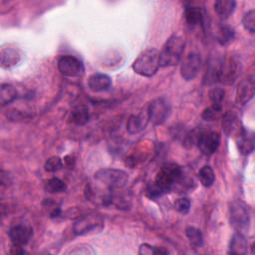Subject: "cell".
I'll list each match as a JSON object with an SVG mask.
<instances>
[{"instance_id":"obj_34","label":"cell","mask_w":255,"mask_h":255,"mask_svg":"<svg viewBox=\"0 0 255 255\" xmlns=\"http://www.w3.org/2000/svg\"><path fill=\"white\" fill-rule=\"evenodd\" d=\"M71 254H94L95 251L92 249L91 246L86 245V247H75L69 251Z\"/></svg>"},{"instance_id":"obj_17","label":"cell","mask_w":255,"mask_h":255,"mask_svg":"<svg viewBox=\"0 0 255 255\" xmlns=\"http://www.w3.org/2000/svg\"><path fill=\"white\" fill-rule=\"evenodd\" d=\"M148 116L147 112L139 113L137 115H132L128 118L127 122V130L131 133H138L143 130L148 123Z\"/></svg>"},{"instance_id":"obj_10","label":"cell","mask_w":255,"mask_h":255,"mask_svg":"<svg viewBox=\"0 0 255 255\" xmlns=\"http://www.w3.org/2000/svg\"><path fill=\"white\" fill-rule=\"evenodd\" d=\"M57 66L61 74L66 77H80L85 72L83 62L72 55H64L60 57Z\"/></svg>"},{"instance_id":"obj_13","label":"cell","mask_w":255,"mask_h":255,"mask_svg":"<svg viewBox=\"0 0 255 255\" xmlns=\"http://www.w3.org/2000/svg\"><path fill=\"white\" fill-rule=\"evenodd\" d=\"M254 77L249 76L247 79L242 80L236 91V102L238 105L247 104L254 96Z\"/></svg>"},{"instance_id":"obj_19","label":"cell","mask_w":255,"mask_h":255,"mask_svg":"<svg viewBox=\"0 0 255 255\" xmlns=\"http://www.w3.org/2000/svg\"><path fill=\"white\" fill-rule=\"evenodd\" d=\"M222 127L225 133L228 135L238 134V132L243 128H240V121L238 117L232 112H228L224 115L223 121H222Z\"/></svg>"},{"instance_id":"obj_16","label":"cell","mask_w":255,"mask_h":255,"mask_svg":"<svg viewBox=\"0 0 255 255\" xmlns=\"http://www.w3.org/2000/svg\"><path fill=\"white\" fill-rule=\"evenodd\" d=\"M236 143L239 151L247 155L254 149V133L248 129L242 128L236 137Z\"/></svg>"},{"instance_id":"obj_31","label":"cell","mask_w":255,"mask_h":255,"mask_svg":"<svg viewBox=\"0 0 255 255\" xmlns=\"http://www.w3.org/2000/svg\"><path fill=\"white\" fill-rule=\"evenodd\" d=\"M63 166V161L59 156H51L45 162V170L49 172H55L61 169Z\"/></svg>"},{"instance_id":"obj_30","label":"cell","mask_w":255,"mask_h":255,"mask_svg":"<svg viewBox=\"0 0 255 255\" xmlns=\"http://www.w3.org/2000/svg\"><path fill=\"white\" fill-rule=\"evenodd\" d=\"M138 253L141 255H151V254H167L168 251L165 250L163 247H156L151 246L149 244L143 243L139 246Z\"/></svg>"},{"instance_id":"obj_3","label":"cell","mask_w":255,"mask_h":255,"mask_svg":"<svg viewBox=\"0 0 255 255\" xmlns=\"http://www.w3.org/2000/svg\"><path fill=\"white\" fill-rule=\"evenodd\" d=\"M159 52L154 48L142 51L132 63V70L139 76L151 77L159 68Z\"/></svg>"},{"instance_id":"obj_27","label":"cell","mask_w":255,"mask_h":255,"mask_svg":"<svg viewBox=\"0 0 255 255\" xmlns=\"http://www.w3.org/2000/svg\"><path fill=\"white\" fill-rule=\"evenodd\" d=\"M44 187H45V190L49 193H60V192H64L67 189L66 183L58 177H52L48 179Z\"/></svg>"},{"instance_id":"obj_25","label":"cell","mask_w":255,"mask_h":255,"mask_svg":"<svg viewBox=\"0 0 255 255\" xmlns=\"http://www.w3.org/2000/svg\"><path fill=\"white\" fill-rule=\"evenodd\" d=\"M185 235L190 243V245H192L195 248L201 247L203 244V235L201 233V231L194 227V226H188L185 229Z\"/></svg>"},{"instance_id":"obj_1","label":"cell","mask_w":255,"mask_h":255,"mask_svg":"<svg viewBox=\"0 0 255 255\" xmlns=\"http://www.w3.org/2000/svg\"><path fill=\"white\" fill-rule=\"evenodd\" d=\"M182 169L177 163H164L155 175L154 181L147 187L146 195L149 198H157L168 192L180 180Z\"/></svg>"},{"instance_id":"obj_12","label":"cell","mask_w":255,"mask_h":255,"mask_svg":"<svg viewBox=\"0 0 255 255\" xmlns=\"http://www.w3.org/2000/svg\"><path fill=\"white\" fill-rule=\"evenodd\" d=\"M201 59L197 53H189L182 61L180 65V75L185 81L193 80L200 69Z\"/></svg>"},{"instance_id":"obj_26","label":"cell","mask_w":255,"mask_h":255,"mask_svg":"<svg viewBox=\"0 0 255 255\" xmlns=\"http://www.w3.org/2000/svg\"><path fill=\"white\" fill-rule=\"evenodd\" d=\"M198 178L204 187H209L215 180V174L210 165H203L198 171Z\"/></svg>"},{"instance_id":"obj_20","label":"cell","mask_w":255,"mask_h":255,"mask_svg":"<svg viewBox=\"0 0 255 255\" xmlns=\"http://www.w3.org/2000/svg\"><path fill=\"white\" fill-rule=\"evenodd\" d=\"M213 7L217 16L220 19L225 20L230 17L234 12L236 2L234 0H217L214 2Z\"/></svg>"},{"instance_id":"obj_2","label":"cell","mask_w":255,"mask_h":255,"mask_svg":"<svg viewBox=\"0 0 255 255\" xmlns=\"http://www.w3.org/2000/svg\"><path fill=\"white\" fill-rule=\"evenodd\" d=\"M184 46L185 41L181 36H170L165 41L161 51L159 52V66L171 67L178 64L182 57Z\"/></svg>"},{"instance_id":"obj_8","label":"cell","mask_w":255,"mask_h":255,"mask_svg":"<svg viewBox=\"0 0 255 255\" xmlns=\"http://www.w3.org/2000/svg\"><path fill=\"white\" fill-rule=\"evenodd\" d=\"M195 143L203 154L211 155L220 144V135L213 130H199L196 132Z\"/></svg>"},{"instance_id":"obj_11","label":"cell","mask_w":255,"mask_h":255,"mask_svg":"<svg viewBox=\"0 0 255 255\" xmlns=\"http://www.w3.org/2000/svg\"><path fill=\"white\" fill-rule=\"evenodd\" d=\"M8 235L12 244L24 246L30 241L33 235V229L28 223L18 222L10 226Z\"/></svg>"},{"instance_id":"obj_4","label":"cell","mask_w":255,"mask_h":255,"mask_svg":"<svg viewBox=\"0 0 255 255\" xmlns=\"http://www.w3.org/2000/svg\"><path fill=\"white\" fill-rule=\"evenodd\" d=\"M95 178L112 191L123 188L128 180L126 171L116 168H102L95 173Z\"/></svg>"},{"instance_id":"obj_7","label":"cell","mask_w":255,"mask_h":255,"mask_svg":"<svg viewBox=\"0 0 255 255\" xmlns=\"http://www.w3.org/2000/svg\"><path fill=\"white\" fill-rule=\"evenodd\" d=\"M148 121L154 126L162 125L170 114V104L165 97H160L153 100L147 110Z\"/></svg>"},{"instance_id":"obj_32","label":"cell","mask_w":255,"mask_h":255,"mask_svg":"<svg viewBox=\"0 0 255 255\" xmlns=\"http://www.w3.org/2000/svg\"><path fill=\"white\" fill-rule=\"evenodd\" d=\"M174 207L179 213L186 214L190 209V200L186 197L178 198L174 203Z\"/></svg>"},{"instance_id":"obj_21","label":"cell","mask_w":255,"mask_h":255,"mask_svg":"<svg viewBox=\"0 0 255 255\" xmlns=\"http://www.w3.org/2000/svg\"><path fill=\"white\" fill-rule=\"evenodd\" d=\"M0 57H1V67L4 69L10 68L16 65L20 60V54L18 50L14 48H2Z\"/></svg>"},{"instance_id":"obj_14","label":"cell","mask_w":255,"mask_h":255,"mask_svg":"<svg viewBox=\"0 0 255 255\" xmlns=\"http://www.w3.org/2000/svg\"><path fill=\"white\" fill-rule=\"evenodd\" d=\"M205 16H206V13L204 9L194 5L186 6L183 12V17L185 22L192 27L203 25L205 21Z\"/></svg>"},{"instance_id":"obj_22","label":"cell","mask_w":255,"mask_h":255,"mask_svg":"<svg viewBox=\"0 0 255 255\" xmlns=\"http://www.w3.org/2000/svg\"><path fill=\"white\" fill-rule=\"evenodd\" d=\"M216 41L221 46H226L230 44L235 38V31L228 25H220L218 26L215 32Z\"/></svg>"},{"instance_id":"obj_23","label":"cell","mask_w":255,"mask_h":255,"mask_svg":"<svg viewBox=\"0 0 255 255\" xmlns=\"http://www.w3.org/2000/svg\"><path fill=\"white\" fill-rule=\"evenodd\" d=\"M71 122L77 126H85L90 120L89 109L86 106H78L76 107L70 116Z\"/></svg>"},{"instance_id":"obj_15","label":"cell","mask_w":255,"mask_h":255,"mask_svg":"<svg viewBox=\"0 0 255 255\" xmlns=\"http://www.w3.org/2000/svg\"><path fill=\"white\" fill-rule=\"evenodd\" d=\"M88 87L92 92L95 93L106 92L112 87V79L106 74L96 73L89 78Z\"/></svg>"},{"instance_id":"obj_24","label":"cell","mask_w":255,"mask_h":255,"mask_svg":"<svg viewBox=\"0 0 255 255\" xmlns=\"http://www.w3.org/2000/svg\"><path fill=\"white\" fill-rule=\"evenodd\" d=\"M17 98L16 89L10 84H2L0 87V103L2 106L11 104Z\"/></svg>"},{"instance_id":"obj_29","label":"cell","mask_w":255,"mask_h":255,"mask_svg":"<svg viewBox=\"0 0 255 255\" xmlns=\"http://www.w3.org/2000/svg\"><path fill=\"white\" fill-rule=\"evenodd\" d=\"M242 25L246 31L253 34L255 31V11L253 9L247 11L242 18Z\"/></svg>"},{"instance_id":"obj_6","label":"cell","mask_w":255,"mask_h":255,"mask_svg":"<svg viewBox=\"0 0 255 255\" xmlns=\"http://www.w3.org/2000/svg\"><path fill=\"white\" fill-rule=\"evenodd\" d=\"M231 225L240 233L248 229L250 223V211L248 205L241 200H235L230 204Z\"/></svg>"},{"instance_id":"obj_28","label":"cell","mask_w":255,"mask_h":255,"mask_svg":"<svg viewBox=\"0 0 255 255\" xmlns=\"http://www.w3.org/2000/svg\"><path fill=\"white\" fill-rule=\"evenodd\" d=\"M224 99V91L221 88H212L209 92V100L211 102V107L221 112L222 102Z\"/></svg>"},{"instance_id":"obj_18","label":"cell","mask_w":255,"mask_h":255,"mask_svg":"<svg viewBox=\"0 0 255 255\" xmlns=\"http://www.w3.org/2000/svg\"><path fill=\"white\" fill-rule=\"evenodd\" d=\"M248 251V242L243 233H235L229 242L228 253L234 255H244Z\"/></svg>"},{"instance_id":"obj_33","label":"cell","mask_w":255,"mask_h":255,"mask_svg":"<svg viewBox=\"0 0 255 255\" xmlns=\"http://www.w3.org/2000/svg\"><path fill=\"white\" fill-rule=\"evenodd\" d=\"M219 113H220V111H217L216 109H214V108H212V107L210 106L209 108H207V109H205V110L203 111L202 117H203V119H205L206 121H211V120L216 119Z\"/></svg>"},{"instance_id":"obj_5","label":"cell","mask_w":255,"mask_h":255,"mask_svg":"<svg viewBox=\"0 0 255 255\" xmlns=\"http://www.w3.org/2000/svg\"><path fill=\"white\" fill-rule=\"evenodd\" d=\"M241 63L236 57H228L219 60L218 82L225 85L233 84L240 75Z\"/></svg>"},{"instance_id":"obj_9","label":"cell","mask_w":255,"mask_h":255,"mask_svg":"<svg viewBox=\"0 0 255 255\" xmlns=\"http://www.w3.org/2000/svg\"><path fill=\"white\" fill-rule=\"evenodd\" d=\"M104 227V220L99 215L91 214L80 217L73 225V232L76 235H86L99 232Z\"/></svg>"}]
</instances>
